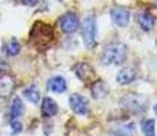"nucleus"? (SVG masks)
I'll list each match as a JSON object with an SVG mask.
<instances>
[{
	"label": "nucleus",
	"mask_w": 157,
	"mask_h": 136,
	"mask_svg": "<svg viewBox=\"0 0 157 136\" xmlns=\"http://www.w3.org/2000/svg\"><path fill=\"white\" fill-rule=\"evenodd\" d=\"M120 106L131 114H144L149 108V98L144 94L130 93L124 94L119 101Z\"/></svg>",
	"instance_id": "f257e3e1"
},
{
	"label": "nucleus",
	"mask_w": 157,
	"mask_h": 136,
	"mask_svg": "<svg viewBox=\"0 0 157 136\" xmlns=\"http://www.w3.org/2000/svg\"><path fill=\"white\" fill-rule=\"evenodd\" d=\"M126 56H127L126 45L120 44V42H115V44H111L102 52L101 61L105 65H120L124 63Z\"/></svg>",
	"instance_id": "f03ea898"
},
{
	"label": "nucleus",
	"mask_w": 157,
	"mask_h": 136,
	"mask_svg": "<svg viewBox=\"0 0 157 136\" xmlns=\"http://www.w3.org/2000/svg\"><path fill=\"white\" fill-rule=\"evenodd\" d=\"M82 38L86 46L93 48L97 42V22L93 14H89L82 23Z\"/></svg>",
	"instance_id": "7ed1b4c3"
},
{
	"label": "nucleus",
	"mask_w": 157,
	"mask_h": 136,
	"mask_svg": "<svg viewBox=\"0 0 157 136\" xmlns=\"http://www.w3.org/2000/svg\"><path fill=\"white\" fill-rule=\"evenodd\" d=\"M52 40V30L48 25L41 22H37L32 30V41L34 42V45H37L38 48H43L45 45H48Z\"/></svg>",
	"instance_id": "20e7f679"
},
{
	"label": "nucleus",
	"mask_w": 157,
	"mask_h": 136,
	"mask_svg": "<svg viewBox=\"0 0 157 136\" xmlns=\"http://www.w3.org/2000/svg\"><path fill=\"white\" fill-rule=\"evenodd\" d=\"M60 29L64 31L66 34H72L79 29V19H78L77 14L67 13L60 18Z\"/></svg>",
	"instance_id": "39448f33"
},
{
	"label": "nucleus",
	"mask_w": 157,
	"mask_h": 136,
	"mask_svg": "<svg viewBox=\"0 0 157 136\" xmlns=\"http://www.w3.org/2000/svg\"><path fill=\"white\" fill-rule=\"evenodd\" d=\"M70 106L78 116H86L89 113V102L81 94H72L70 97Z\"/></svg>",
	"instance_id": "423d86ee"
},
{
	"label": "nucleus",
	"mask_w": 157,
	"mask_h": 136,
	"mask_svg": "<svg viewBox=\"0 0 157 136\" xmlns=\"http://www.w3.org/2000/svg\"><path fill=\"white\" fill-rule=\"evenodd\" d=\"M111 18L112 22L119 27H126L130 22V11L122 7H113L111 10Z\"/></svg>",
	"instance_id": "0eeeda50"
},
{
	"label": "nucleus",
	"mask_w": 157,
	"mask_h": 136,
	"mask_svg": "<svg viewBox=\"0 0 157 136\" xmlns=\"http://www.w3.org/2000/svg\"><path fill=\"white\" fill-rule=\"evenodd\" d=\"M74 72L78 76V79L82 82H89L96 76L94 69L90 67L87 63H79V64H77L74 67Z\"/></svg>",
	"instance_id": "6e6552de"
},
{
	"label": "nucleus",
	"mask_w": 157,
	"mask_h": 136,
	"mask_svg": "<svg viewBox=\"0 0 157 136\" xmlns=\"http://www.w3.org/2000/svg\"><path fill=\"white\" fill-rule=\"evenodd\" d=\"M137 79V69L134 67H126L120 69L116 75V82L119 84H130Z\"/></svg>",
	"instance_id": "1a4fd4ad"
},
{
	"label": "nucleus",
	"mask_w": 157,
	"mask_h": 136,
	"mask_svg": "<svg viewBox=\"0 0 157 136\" xmlns=\"http://www.w3.org/2000/svg\"><path fill=\"white\" fill-rule=\"evenodd\" d=\"M14 87H15V80L11 75L3 74L0 76V97H3V98L8 97L13 93Z\"/></svg>",
	"instance_id": "9d476101"
},
{
	"label": "nucleus",
	"mask_w": 157,
	"mask_h": 136,
	"mask_svg": "<svg viewBox=\"0 0 157 136\" xmlns=\"http://www.w3.org/2000/svg\"><path fill=\"white\" fill-rule=\"evenodd\" d=\"M137 19H138V23H140L141 29L145 30V31H149V30H152L153 27H155L156 19L149 11H142V13H140Z\"/></svg>",
	"instance_id": "9b49d317"
},
{
	"label": "nucleus",
	"mask_w": 157,
	"mask_h": 136,
	"mask_svg": "<svg viewBox=\"0 0 157 136\" xmlns=\"http://www.w3.org/2000/svg\"><path fill=\"white\" fill-rule=\"evenodd\" d=\"M59 108L57 104L55 102V99H52L51 97H45L43 99V104H41V113L44 117H53L57 113Z\"/></svg>",
	"instance_id": "f8f14e48"
},
{
	"label": "nucleus",
	"mask_w": 157,
	"mask_h": 136,
	"mask_svg": "<svg viewBox=\"0 0 157 136\" xmlns=\"http://www.w3.org/2000/svg\"><path fill=\"white\" fill-rule=\"evenodd\" d=\"M48 89L56 94L64 93L67 90V82L63 76H53L48 80Z\"/></svg>",
	"instance_id": "ddd939ff"
},
{
	"label": "nucleus",
	"mask_w": 157,
	"mask_h": 136,
	"mask_svg": "<svg viewBox=\"0 0 157 136\" xmlns=\"http://www.w3.org/2000/svg\"><path fill=\"white\" fill-rule=\"evenodd\" d=\"M25 106H23V102L19 97H14L13 102H11V108H10V117L11 120H18L22 116Z\"/></svg>",
	"instance_id": "4468645a"
},
{
	"label": "nucleus",
	"mask_w": 157,
	"mask_h": 136,
	"mask_svg": "<svg viewBox=\"0 0 157 136\" xmlns=\"http://www.w3.org/2000/svg\"><path fill=\"white\" fill-rule=\"evenodd\" d=\"M23 95H25V98L28 99V101H30L34 105L38 104V102H40V98H41L40 90H38L36 86H30L28 89H25L23 90Z\"/></svg>",
	"instance_id": "2eb2a0df"
},
{
	"label": "nucleus",
	"mask_w": 157,
	"mask_h": 136,
	"mask_svg": "<svg viewBox=\"0 0 157 136\" xmlns=\"http://www.w3.org/2000/svg\"><path fill=\"white\" fill-rule=\"evenodd\" d=\"M141 129L145 136H156V123L153 119H142Z\"/></svg>",
	"instance_id": "dca6fc26"
},
{
	"label": "nucleus",
	"mask_w": 157,
	"mask_h": 136,
	"mask_svg": "<svg viewBox=\"0 0 157 136\" xmlns=\"http://www.w3.org/2000/svg\"><path fill=\"white\" fill-rule=\"evenodd\" d=\"M92 91H93V97L94 98H102V97H105L108 94V87L102 80H98L94 83Z\"/></svg>",
	"instance_id": "f3484780"
},
{
	"label": "nucleus",
	"mask_w": 157,
	"mask_h": 136,
	"mask_svg": "<svg viewBox=\"0 0 157 136\" xmlns=\"http://www.w3.org/2000/svg\"><path fill=\"white\" fill-rule=\"evenodd\" d=\"M19 50H21V45H19V42H18V40H15V38L10 40L4 45V52L7 53L8 56H17V54L19 53Z\"/></svg>",
	"instance_id": "a211bd4d"
},
{
	"label": "nucleus",
	"mask_w": 157,
	"mask_h": 136,
	"mask_svg": "<svg viewBox=\"0 0 157 136\" xmlns=\"http://www.w3.org/2000/svg\"><path fill=\"white\" fill-rule=\"evenodd\" d=\"M22 131V124H21L18 120H11V132L15 134H19Z\"/></svg>",
	"instance_id": "6ab92c4d"
},
{
	"label": "nucleus",
	"mask_w": 157,
	"mask_h": 136,
	"mask_svg": "<svg viewBox=\"0 0 157 136\" xmlns=\"http://www.w3.org/2000/svg\"><path fill=\"white\" fill-rule=\"evenodd\" d=\"M109 136H131L128 134V129H119V131L112 132Z\"/></svg>",
	"instance_id": "aec40b11"
},
{
	"label": "nucleus",
	"mask_w": 157,
	"mask_h": 136,
	"mask_svg": "<svg viewBox=\"0 0 157 136\" xmlns=\"http://www.w3.org/2000/svg\"><path fill=\"white\" fill-rule=\"evenodd\" d=\"M22 2V4L25 6H30V7H33V6H36L38 3V0H21Z\"/></svg>",
	"instance_id": "412c9836"
},
{
	"label": "nucleus",
	"mask_w": 157,
	"mask_h": 136,
	"mask_svg": "<svg viewBox=\"0 0 157 136\" xmlns=\"http://www.w3.org/2000/svg\"><path fill=\"white\" fill-rule=\"evenodd\" d=\"M7 69H8V64L4 60L0 59V72H4V71H7Z\"/></svg>",
	"instance_id": "4be33fe9"
},
{
	"label": "nucleus",
	"mask_w": 157,
	"mask_h": 136,
	"mask_svg": "<svg viewBox=\"0 0 157 136\" xmlns=\"http://www.w3.org/2000/svg\"><path fill=\"white\" fill-rule=\"evenodd\" d=\"M155 113L157 114V104H156V106H155Z\"/></svg>",
	"instance_id": "5701e85b"
},
{
	"label": "nucleus",
	"mask_w": 157,
	"mask_h": 136,
	"mask_svg": "<svg viewBox=\"0 0 157 136\" xmlns=\"http://www.w3.org/2000/svg\"><path fill=\"white\" fill-rule=\"evenodd\" d=\"M155 4H156V7H157V0H155Z\"/></svg>",
	"instance_id": "b1692460"
},
{
	"label": "nucleus",
	"mask_w": 157,
	"mask_h": 136,
	"mask_svg": "<svg viewBox=\"0 0 157 136\" xmlns=\"http://www.w3.org/2000/svg\"><path fill=\"white\" fill-rule=\"evenodd\" d=\"M59 2H62V0H59Z\"/></svg>",
	"instance_id": "393cba45"
}]
</instances>
